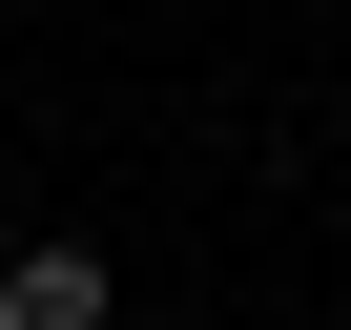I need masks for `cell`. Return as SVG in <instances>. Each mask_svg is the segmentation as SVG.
Returning a JSON list of instances; mask_svg holds the SVG:
<instances>
[{"instance_id":"obj_1","label":"cell","mask_w":351,"mask_h":330,"mask_svg":"<svg viewBox=\"0 0 351 330\" xmlns=\"http://www.w3.org/2000/svg\"><path fill=\"white\" fill-rule=\"evenodd\" d=\"M0 330H104V248H21L0 268Z\"/></svg>"}]
</instances>
